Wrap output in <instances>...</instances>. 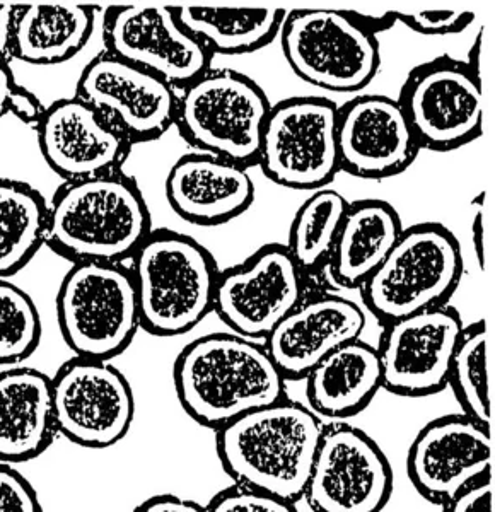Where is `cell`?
<instances>
[{
    "instance_id": "1",
    "label": "cell",
    "mask_w": 495,
    "mask_h": 512,
    "mask_svg": "<svg viewBox=\"0 0 495 512\" xmlns=\"http://www.w3.org/2000/svg\"><path fill=\"white\" fill-rule=\"evenodd\" d=\"M286 378L265 345L236 333H209L185 345L173 366L185 414L214 431L286 398Z\"/></svg>"
},
{
    "instance_id": "2",
    "label": "cell",
    "mask_w": 495,
    "mask_h": 512,
    "mask_svg": "<svg viewBox=\"0 0 495 512\" xmlns=\"http://www.w3.org/2000/svg\"><path fill=\"white\" fill-rule=\"evenodd\" d=\"M325 425L308 405L284 398L216 431L217 458L234 485L301 501Z\"/></svg>"
},
{
    "instance_id": "3",
    "label": "cell",
    "mask_w": 495,
    "mask_h": 512,
    "mask_svg": "<svg viewBox=\"0 0 495 512\" xmlns=\"http://www.w3.org/2000/svg\"><path fill=\"white\" fill-rule=\"evenodd\" d=\"M151 231L146 198L123 171L64 181L48 202L47 246L70 263H123Z\"/></svg>"
},
{
    "instance_id": "4",
    "label": "cell",
    "mask_w": 495,
    "mask_h": 512,
    "mask_svg": "<svg viewBox=\"0 0 495 512\" xmlns=\"http://www.w3.org/2000/svg\"><path fill=\"white\" fill-rule=\"evenodd\" d=\"M140 330L178 337L214 311L217 263L197 239L173 229H152L130 258Z\"/></svg>"
},
{
    "instance_id": "5",
    "label": "cell",
    "mask_w": 495,
    "mask_h": 512,
    "mask_svg": "<svg viewBox=\"0 0 495 512\" xmlns=\"http://www.w3.org/2000/svg\"><path fill=\"white\" fill-rule=\"evenodd\" d=\"M463 275L460 243L439 222H422L403 229L393 250L362 284V301L369 313L391 321L446 306Z\"/></svg>"
},
{
    "instance_id": "6",
    "label": "cell",
    "mask_w": 495,
    "mask_h": 512,
    "mask_svg": "<svg viewBox=\"0 0 495 512\" xmlns=\"http://www.w3.org/2000/svg\"><path fill=\"white\" fill-rule=\"evenodd\" d=\"M270 108V99L253 79L210 67L181 89L175 125L198 152L250 168L258 163Z\"/></svg>"
},
{
    "instance_id": "7",
    "label": "cell",
    "mask_w": 495,
    "mask_h": 512,
    "mask_svg": "<svg viewBox=\"0 0 495 512\" xmlns=\"http://www.w3.org/2000/svg\"><path fill=\"white\" fill-rule=\"evenodd\" d=\"M55 309L74 357L111 362L140 330L134 280L123 263H70Z\"/></svg>"
},
{
    "instance_id": "8",
    "label": "cell",
    "mask_w": 495,
    "mask_h": 512,
    "mask_svg": "<svg viewBox=\"0 0 495 512\" xmlns=\"http://www.w3.org/2000/svg\"><path fill=\"white\" fill-rule=\"evenodd\" d=\"M279 36L289 67L315 88L356 93L378 74V38L357 26L347 11L287 12Z\"/></svg>"
},
{
    "instance_id": "9",
    "label": "cell",
    "mask_w": 495,
    "mask_h": 512,
    "mask_svg": "<svg viewBox=\"0 0 495 512\" xmlns=\"http://www.w3.org/2000/svg\"><path fill=\"white\" fill-rule=\"evenodd\" d=\"M338 106L325 96H292L272 105L258 166L279 187L316 192L340 173Z\"/></svg>"
},
{
    "instance_id": "10",
    "label": "cell",
    "mask_w": 495,
    "mask_h": 512,
    "mask_svg": "<svg viewBox=\"0 0 495 512\" xmlns=\"http://www.w3.org/2000/svg\"><path fill=\"white\" fill-rule=\"evenodd\" d=\"M396 103L420 149L456 151L484 132V84L448 55L408 72Z\"/></svg>"
},
{
    "instance_id": "11",
    "label": "cell",
    "mask_w": 495,
    "mask_h": 512,
    "mask_svg": "<svg viewBox=\"0 0 495 512\" xmlns=\"http://www.w3.org/2000/svg\"><path fill=\"white\" fill-rule=\"evenodd\" d=\"M52 402L57 434L81 448L117 446L135 420L132 384L110 361H65L52 376Z\"/></svg>"
},
{
    "instance_id": "12",
    "label": "cell",
    "mask_w": 495,
    "mask_h": 512,
    "mask_svg": "<svg viewBox=\"0 0 495 512\" xmlns=\"http://www.w3.org/2000/svg\"><path fill=\"white\" fill-rule=\"evenodd\" d=\"M393 494L385 451L359 427L325 425L303 499L313 512H383Z\"/></svg>"
},
{
    "instance_id": "13",
    "label": "cell",
    "mask_w": 495,
    "mask_h": 512,
    "mask_svg": "<svg viewBox=\"0 0 495 512\" xmlns=\"http://www.w3.org/2000/svg\"><path fill=\"white\" fill-rule=\"evenodd\" d=\"M106 52L147 70L173 89H185L204 76L212 53L190 35L173 6H111L103 19Z\"/></svg>"
},
{
    "instance_id": "14",
    "label": "cell",
    "mask_w": 495,
    "mask_h": 512,
    "mask_svg": "<svg viewBox=\"0 0 495 512\" xmlns=\"http://www.w3.org/2000/svg\"><path fill=\"white\" fill-rule=\"evenodd\" d=\"M304 275L286 245L262 246L245 262L219 272L214 311L231 333L265 340L303 303Z\"/></svg>"
},
{
    "instance_id": "15",
    "label": "cell",
    "mask_w": 495,
    "mask_h": 512,
    "mask_svg": "<svg viewBox=\"0 0 495 512\" xmlns=\"http://www.w3.org/2000/svg\"><path fill=\"white\" fill-rule=\"evenodd\" d=\"M465 323L453 306L427 309L385 325L376 347L383 390L424 398L448 388L449 369Z\"/></svg>"
},
{
    "instance_id": "16",
    "label": "cell",
    "mask_w": 495,
    "mask_h": 512,
    "mask_svg": "<svg viewBox=\"0 0 495 512\" xmlns=\"http://www.w3.org/2000/svg\"><path fill=\"white\" fill-rule=\"evenodd\" d=\"M76 96L115 125L132 146L159 139L175 127V89L106 50L82 69Z\"/></svg>"
},
{
    "instance_id": "17",
    "label": "cell",
    "mask_w": 495,
    "mask_h": 512,
    "mask_svg": "<svg viewBox=\"0 0 495 512\" xmlns=\"http://www.w3.org/2000/svg\"><path fill=\"white\" fill-rule=\"evenodd\" d=\"M407 475L422 499L443 506L472 483L492 475L489 425L463 414L427 422L408 448Z\"/></svg>"
},
{
    "instance_id": "18",
    "label": "cell",
    "mask_w": 495,
    "mask_h": 512,
    "mask_svg": "<svg viewBox=\"0 0 495 512\" xmlns=\"http://www.w3.org/2000/svg\"><path fill=\"white\" fill-rule=\"evenodd\" d=\"M35 130L41 156L64 181L118 173L132 149L115 125L76 94L45 106Z\"/></svg>"
},
{
    "instance_id": "19",
    "label": "cell",
    "mask_w": 495,
    "mask_h": 512,
    "mask_svg": "<svg viewBox=\"0 0 495 512\" xmlns=\"http://www.w3.org/2000/svg\"><path fill=\"white\" fill-rule=\"evenodd\" d=\"M337 146L340 171L364 180L400 175L420 151L402 108L383 94H361L338 106Z\"/></svg>"
},
{
    "instance_id": "20",
    "label": "cell",
    "mask_w": 495,
    "mask_h": 512,
    "mask_svg": "<svg viewBox=\"0 0 495 512\" xmlns=\"http://www.w3.org/2000/svg\"><path fill=\"white\" fill-rule=\"evenodd\" d=\"M367 318L342 296H320L297 304L263 345L286 381H301L333 350L361 338Z\"/></svg>"
},
{
    "instance_id": "21",
    "label": "cell",
    "mask_w": 495,
    "mask_h": 512,
    "mask_svg": "<svg viewBox=\"0 0 495 512\" xmlns=\"http://www.w3.org/2000/svg\"><path fill=\"white\" fill-rule=\"evenodd\" d=\"M168 204L183 221L214 227L243 216L255 200L248 168L205 152L176 159L164 181Z\"/></svg>"
},
{
    "instance_id": "22",
    "label": "cell",
    "mask_w": 495,
    "mask_h": 512,
    "mask_svg": "<svg viewBox=\"0 0 495 512\" xmlns=\"http://www.w3.org/2000/svg\"><path fill=\"white\" fill-rule=\"evenodd\" d=\"M57 434L52 376L26 366L0 371V463L36 460Z\"/></svg>"
},
{
    "instance_id": "23",
    "label": "cell",
    "mask_w": 495,
    "mask_h": 512,
    "mask_svg": "<svg viewBox=\"0 0 495 512\" xmlns=\"http://www.w3.org/2000/svg\"><path fill=\"white\" fill-rule=\"evenodd\" d=\"M304 381L308 407L320 419L356 417L383 390L378 350L361 338L349 342L313 367Z\"/></svg>"
},
{
    "instance_id": "24",
    "label": "cell",
    "mask_w": 495,
    "mask_h": 512,
    "mask_svg": "<svg viewBox=\"0 0 495 512\" xmlns=\"http://www.w3.org/2000/svg\"><path fill=\"white\" fill-rule=\"evenodd\" d=\"M94 24L96 12L86 4H19L12 33V59L30 65L69 62L88 47Z\"/></svg>"
},
{
    "instance_id": "25",
    "label": "cell",
    "mask_w": 495,
    "mask_h": 512,
    "mask_svg": "<svg viewBox=\"0 0 495 512\" xmlns=\"http://www.w3.org/2000/svg\"><path fill=\"white\" fill-rule=\"evenodd\" d=\"M398 210L385 200H359L345 212L328 265L340 286L361 287L403 233Z\"/></svg>"
},
{
    "instance_id": "26",
    "label": "cell",
    "mask_w": 495,
    "mask_h": 512,
    "mask_svg": "<svg viewBox=\"0 0 495 512\" xmlns=\"http://www.w3.org/2000/svg\"><path fill=\"white\" fill-rule=\"evenodd\" d=\"M175 7V6H173ZM181 26L214 55L258 52L280 35L284 9L246 7H175Z\"/></svg>"
},
{
    "instance_id": "27",
    "label": "cell",
    "mask_w": 495,
    "mask_h": 512,
    "mask_svg": "<svg viewBox=\"0 0 495 512\" xmlns=\"http://www.w3.org/2000/svg\"><path fill=\"white\" fill-rule=\"evenodd\" d=\"M48 200L31 183L0 178V279H11L47 245Z\"/></svg>"
},
{
    "instance_id": "28",
    "label": "cell",
    "mask_w": 495,
    "mask_h": 512,
    "mask_svg": "<svg viewBox=\"0 0 495 512\" xmlns=\"http://www.w3.org/2000/svg\"><path fill=\"white\" fill-rule=\"evenodd\" d=\"M347 207L349 202L342 193L321 188L297 209L286 246L304 274L328 262Z\"/></svg>"
},
{
    "instance_id": "29",
    "label": "cell",
    "mask_w": 495,
    "mask_h": 512,
    "mask_svg": "<svg viewBox=\"0 0 495 512\" xmlns=\"http://www.w3.org/2000/svg\"><path fill=\"white\" fill-rule=\"evenodd\" d=\"M489 332L485 320L465 325L449 369L448 386L461 414L490 427Z\"/></svg>"
},
{
    "instance_id": "30",
    "label": "cell",
    "mask_w": 495,
    "mask_h": 512,
    "mask_svg": "<svg viewBox=\"0 0 495 512\" xmlns=\"http://www.w3.org/2000/svg\"><path fill=\"white\" fill-rule=\"evenodd\" d=\"M43 325L33 297L0 279V366H21L40 347Z\"/></svg>"
},
{
    "instance_id": "31",
    "label": "cell",
    "mask_w": 495,
    "mask_h": 512,
    "mask_svg": "<svg viewBox=\"0 0 495 512\" xmlns=\"http://www.w3.org/2000/svg\"><path fill=\"white\" fill-rule=\"evenodd\" d=\"M205 507L207 512H297L296 502L239 485L217 492Z\"/></svg>"
},
{
    "instance_id": "32",
    "label": "cell",
    "mask_w": 495,
    "mask_h": 512,
    "mask_svg": "<svg viewBox=\"0 0 495 512\" xmlns=\"http://www.w3.org/2000/svg\"><path fill=\"white\" fill-rule=\"evenodd\" d=\"M45 105L30 89L19 84L7 62H0V118L12 115L24 125L35 128Z\"/></svg>"
},
{
    "instance_id": "33",
    "label": "cell",
    "mask_w": 495,
    "mask_h": 512,
    "mask_svg": "<svg viewBox=\"0 0 495 512\" xmlns=\"http://www.w3.org/2000/svg\"><path fill=\"white\" fill-rule=\"evenodd\" d=\"M396 21L424 36L458 35L475 21L472 11L396 12Z\"/></svg>"
},
{
    "instance_id": "34",
    "label": "cell",
    "mask_w": 495,
    "mask_h": 512,
    "mask_svg": "<svg viewBox=\"0 0 495 512\" xmlns=\"http://www.w3.org/2000/svg\"><path fill=\"white\" fill-rule=\"evenodd\" d=\"M0 512H45L33 483L7 463H0Z\"/></svg>"
},
{
    "instance_id": "35",
    "label": "cell",
    "mask_w": 495,
    "mask_h": 512,
    "mask_svg": "<svg viewBox=\"0 0 495 512\" xmlns=\"http://www.w3.org/2000/svg\"><path fill=\"white\" fill-rule=\"evenodd\" d=\"M441 507L443 512H492V475L472 483Z\"/></svg>"
},
{
    "instance_id": "36",
    "label": "cell",
    "mask_w": 495,
    "mask_h": 512,
    "mask_svg": "<svg viewBox=\"0 0 495 512\" xmlns=\"http://www.w3.org/2000/svg\"><path fill=\"white\" fill-rule=\"evenodd\" d=\"M134 512H207V507L175 494H158L140 502Z\"/></svg>"
},
{
    "instance_id": "37",
    "label": "cell",
    "mask_w": 495,
    "mask_h": 512,
    "mask_svg": "<svg viewBox=\"0 0 495 512\" xmlns=\"http://www.w3.org/2000/svg\"><path fill=\"white\" fill-rule=\"evenodd\" d=\"M472 234L473 253L477 256L478 267L485 268V192L480 193L472 204Z\"/></svg>"
},
{
    "instance_id": "38",
    "label": "cell",
    "mask_w": 495,
    "mask_h": 512,
    "mask_svg": "<svg viewBox=\"0 0 495 512\" xmlns=\"http://www.w3.org/2000/svg\"><path fill=\"white\" fill-rule=\"evenodd\" d=\"M350 18L356 21L357 26H361L362 30L369 33V35L376 36L390 31L396 21V11L385 12H361V11H347Z\"/></svg>"
},
{
    "instance_id": "39",
    "label": "cell",
    "mask_w": 495,
    "mask_h": 512,
    "mask_svg": "<svg viewBox=\"0 0 495 512\" xmlns=\"http://www.w3.org/2000/svg\"><path fill=\"white\" fill-rule=\"evenodd\" d=\"M19 4L0 2V62L12 60V33Z\"/></svg>"
},
{
    "instance_id": "40",
    "label": "cell",
    "mask_w": 495,
    "mask_h": 512,
    "mask_svg": "<svg viewBox=\"0 0 495 512\" xmlns=\"http://www.w3.org/2000/svg\"><path fill=\"white\" fill-rule=\"evenodd\" d=\"M484 40L485 28H482L480 33L475 36V40H473L472 48H470V52H468V59H466V62H463L468 72L480 82H482V52H484ZM482 84H484V82H482Z\"/></svg>"
}]
</instances>
